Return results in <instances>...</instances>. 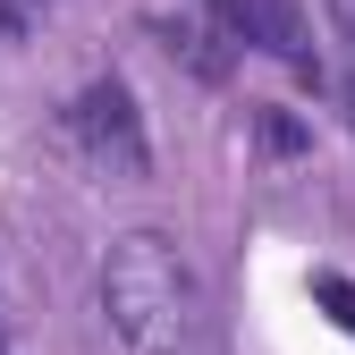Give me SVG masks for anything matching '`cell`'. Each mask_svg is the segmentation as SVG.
Wrapping results in <instances>:
<instances>
[{
	"mask_svg": "<svg viewBox=\"0 0 355 355\" xmlns=\"http://www.w3.org/2000/svg\"><path fill=\"white\" fill-rule=\"evenodd\" d=\"M161 42H169V60H187L195 76H229V26L220 17H169Z\"/></svg>",
	"mask_w": 355,
	"mask_h": 355,
	"instance_id": "4",
	"label": "cell"
},
{
	"mask_svg": "<svg viewBox=\"0 0 355 355\" xmlns=\"http://www.w3.org/2000/svg\"><path fill=\"white\" fill-rule=\"evenodd\" d=\"M304 296H313L322 313H330V322L355 338V279H347V271H313V279H304Z\"/></svg>",
	"mask_w": 355,
	"mask_h": 355,
	"instance_id": "5",
	"label": "cell"
},
{
	"mask_svg": "<svg viewBox=\"0 0 355 355\" xmlns=\"http://www.w3.org/2000/svg\"><path fill=\"white\" fill-rule=\"evenodd\" d=\"M102 304H110V322H119L127 347L169 355L178 330H187V262H178V245L153 237V229L119 237L110 262H102Z\"/></svg>",
	"mask_w": 355,
	"mask_h": 355,
	"instance_id": "1",
	"label": "cell"
},
{
	"mask_svg": "<svg viewBox=\"0 0 355 355\" xmlns=\"http://www.w3.org/2000/svg\"><path fill=\"white\" fill-rule=\"evenodd\" d=\"M254 144H262V153H279V161H288V153H304V127H296L288 110H271V102H262V110H254Z\"/></svg>",
	"mask_w": 355,
	"mask_h": 355,
	"instance_id": "6",
	"label": "cell"
},
{
	"mask_svg": "<svg viewBox=\"0 0 355 355\" xmlns=\"http://www.w3.org/2000/svg\"><path fill=\"white\" fill-rule=\"evenodd\" d=\"M220 26H229V42H245V51H262V60H279L296 76H322L313 26H304L296 0H220Z\"/></svg>",
	"mask_w": 355,
	"mask_h": 355,
	"instance_id": "3",
	"label": "cell"
},
{
	"mask_svg": "<svg viewBox=\"0 0 355 355\" xmlns=\"http://www.w3.org/2000/svg\"><path fill=\"white\" fill-rule=\"evenodd\" d=\"M0 355H9V347H0Z\"/></svg>",
	"mask_w": 355,
	"mask_h": 355,
	"instance_id": "7",
	"label": "cell"
},
{
	"mask_svg": "<svg viewBox=\"0 0 355 355\" xmlns=\"http://www.w3.org/2000/svg\"><path fill=\"white\" fill-rule=\"evenodd\" d=\"M68 136L94 153L102 169H119V178H144L153 169V144H144V119H136V94H127L119 76H102V85H85V94L68 102Z\"/></svg>",
	"mask_w": 355,
	"mask_h": 355,
	"instance_id": "2",
	"label": "cell"
}]
</instances>
